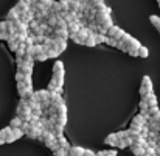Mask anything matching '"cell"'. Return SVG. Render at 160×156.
<instances>
[{
  "instance_id": "cell-1",
  "label": "cell",
  "mask_w": 160,
  "mask_h": 156,
  "mask_svg": "<svg viewBox=\"0 0 160 156\" xmlns=\"http://www.w3.org/2000/svg\"><path fill=\"white\" fill-rule=\"evenodd\" d=\"M17 116L22 120H25V122L31 120V108H30V105L27 103V99H20V103L17 106Z\"/></svg>"
},
{
  "instance_id": "cell-2",
  "label": "cell",
  "mask_w": 160,
  "mask_h": 156,
  "mask_svg": "<svg viewBox=\"0 0 160 156\" xmlns=\"http://www.w3.org/2000/svg\"><path fill=\"white\" fill-rule=\"evenodd\" d=\"M149 92H152V81L148 75H145L142 80V86H140V97H145Z\"/></svg>"
},
{
  "instance_id": "cell-3",
  "label": "cell",
  "mask_w": 160,
  "mask_h": 156,
  "mask_svg": "<svg viewBox=\"0 0 160 156\" xmlns=\"http://www.w3.org/2000/svg\"><path fill=\"white\" fill-rule=\"evenodd\" d=\"M17 91H19L20 99H27L28 94L33 92V86H28V84H25L23 81H17Z\"/></svg>"
},
{
  "instance_id": "cell-4",
  "label": "cell",
  "mask_w": 160,
  "mask_h": 156,
  "mask_svg": "<svg viewBox=\"0 0 160 156\" xmlns=\"http://www.w3.org/2000/svg\"><path fill=\"white\" fill-rule=\"evenodd\" d=\"M52 47H53L54 50H58L59 53H62L67 49V41L65 39H61V38L52 36Z\"/></svg>"
},
{
  "instance_id": "cell-5",
  "label": "cell",
  "mask_w": 160,
  "mask_h": 156,
  "mask_svg": "<svg viewBox=\"0 0 160 156\" xmlns=\"http://www.w3.org/2000/svg\"><path fill=\"white\" fill-rule=\"evenodd\" d=\"M151 116L149 114H138V116H135L134 119H132V123L131 125H134V126H143V125H146V122H148V119H149Z\"/></svg>"
},
{
  "instance_id": "cell-6",
  "label": "cell",
  "mask_w": 160,
  "mask_h": 156,
  "mask_svg": "<svg viewBox=\"0 0 160 156\" xmlns=\"http://www.w3.org/2000/svg\"><path fill=\"white\" fill-rule=\"evenodd\" d=\"M52 35H53L54 38H61V39H65V41H67L70 33H68V30H67V28H58V27H54Z\"/></svg>"
},
{
  "instance_id": "cell-7",
  "label": "cell",
  "mask_w": 160,
  "mask_h": 156,
  "mask_svg": "<svg viewBox=\"0 0 160 156\" xmlns=\"http://www.w3.org/2000/svg\"><path fill=\"white\" fill-rule=\"evenodd\" d=\"M19 19H20L22 22H25V24H30V22L34 19V11L28 9V11H25V13H20Z\"/></svg>"
},
{
  "instance_id": "cell-8",
  "label": "cell",
  "mask_w": 160,
  "mask_h": 156,
  "mask_svg": "<svg viewBox=\"0 0 160 156\" xmlns=\"http://www.w3.org/2000/svg\"><path fill=\"white\" fill-rule=\"evenodd\" d=\"M36 97H38V100L42 103V102H50V91L47 89H42V91H38L36 92Z\"/></svg>"
},
{
  "instance_id": "cell-9",
  "label": "cell",
  "mask_w": 160,
  "mask_h": 156,
  "mask_svg": "<svg viewBox=\"0 0 160 156\" xmlns=\"http://www.w3.org/2000/svg\"><path fill=\"white\" fill-rule=\"evenodd\" d=\"M53 81L58 84V88H62V86H64V70H61V72H54L53 73Z\"/></svg>"
},
{
  "instance_id": "cell-10",
  "label": "cell",
  "mask_w": 160,
  "mask_h": 156,
  "mask_svg": "<svg viewBox=\"0 0 160 156\" xmlns=\"http://www.w3.org/2000/svg\"><path fill=\"white\" fill-rule=\"evenodd\" d=\"M89 33H90V30L87 28V27H81L79 30H78V33H76V36L79 38V41L84 44V41H86V38L89 36Z\"/></svg>"
},
{
  "instance_id": "cell-11",
  "label": "cell",
  "mask_w": 160,
  "mask_h": 156,
  "mask_svg": "<svg viewBox=\"0 0 160 156\" xmlns=\"http://www.w3.org/2000/svg\"><path fill=\"white\" fill-rule=\"evenodd\" d=\"M19 16H20V13H19V9L14 6L12 9H9V13H8V16H6V20L14 22V20H17V19H19Z\"/></svg>"
},
{
  "instance_id": "cell-12",
  "label": "cell",
  "mask_w": 160,
  "mask_h": 156,
  "mask_svg": "<svg viewBox=\"0 0 160 156\" xmlns=\"http://www.w3.org/2000/svg\"><path fill=\"white\" fill-rule=\"evenodd\" d=\"M84 46H87V47H95V46H97V41H95V31H90V33H89V36H87L86 41H84Z\"/></svg>"
},
{
  "instance_id": "cell-13",
  "label": "cell",
  "mask_w": 160,
  "mask_h": 156,
  "mask_svg": "<svg viewBox=\"0 0 160 156\" xmlns=\"http://www.w3.org/2000/svg\"><path fill=\"white\" fill-rule=\"evenodd\" d=\"M104 142H106L107 145L117 147V144H118V137H117V133H112V134H109L106 139H104Z\"/></svg>"
},
{
  "instance_id": "cell-14",
  "label": "cell",
  "mask_w": 160,
  "mask_h": 156,
  "mask_svg": "<svg viewBox=\"0 0 160 156\" xmlns=\"http://www.w3.org/2000/svg\"><path fill=\"white\" fill-rule=\"evenodd\" d=\"M82 153H84V148L82 147L75 145V147H70L68 148V156H82Z\"/></svg>"
},
{
  "instance_id": "cell-15",
  "label": "cell",
  "mask_w": 160,
  "mask_h": 156,
  "mask_svg": "<svg viewBox=\"0 0 160 156\" xmlns=\"http://www.w3.org/2000/svg\"><path fill=\"white\" fill-rule=\"evenodd\" d=\"M146 103L149 105V106H152V105H157V97L154 95V92H149V94H146L145 97H142Z\"/></svg>"
},
{
  "instance_id": "cell-16",
  "label": "cell",
  "mask_w": 160,
  "mask_h": 156,
  "mask_svg": "<svg viewBox=\"0 0 160 156\" xmlns=\"http://www.w3.org/2000/svg\"><path fill=\"white\" fill-rule=\"evenodd\" d=\"M145 148L146 147H143V145H131V152L135 156H143L145 155Z\"/></svg>"
},
{
  "instance_id": "cell-17",
  "label": "cell",
  "mask_w": 160,
  "mask_h": 156,
  "mask_svg": "<svg viewBox=\"0 0 160 156\" xmlns=\"http://www.w3.org/2000/svg\"><path fill=\"white\" fill-rule=\"evenodd\" d=\"M52 133H53L56 137L62 136V133H64V126L59 125V123H53V126H52Z\"/></svg>"
},
{
  "instance_id": "cell-18",
  "label": "cell",
  "mask_w": 160,
  "mask_h": 156,
  "mask_svg": "<svg viewBox=\"0 0 160 156\" xmlns=\"http://www.w3.org/2000/svg\"><path fill=\"white\" fill-rule=\"evenodd\" d=\"M56 139H58V144H59V147H61V148H65V150L68 152V148L72 147V145L68 144V141H67L64 136H59V137H56Z\"/></svg>"
},
{
  "instance_id": "cell-19",
  "label": "cell",
  "mask_w": 160,
  "mask_h": 156,
  "mask_svg": "<svg viewBox=\"0 0 160 156\" xmlns=\"http://www.w3.org/2000/svg\"><path fill=\"white\" fill-rule=\"evenodd\" d=\"M16 8L19 9V13H25V11L30 9V3H27L25 0H20V2L16 5Z\"/></svg>"
},
{
  "instance_id": "cell-20",
  "label": "cell",
  "mask_w": 160,
  "mask_h": 156,
  "mask_svg": "<svg viewBox=\"0 0 160 156\" xmlns=\"http://www.w3.org/2000/svg\"><path fill=\"white\" fill-rule=\"evenodd\" d=\"M25 50H27V46H25V42H20V44H19V47H17V49H16V56H17V58H22V56H23V55H25Z\"/></svg>"
},
{
  "instance_id": "cell-21",
  "label": "cell",
  "mask_w": 160,
  "mask_h": 156,
  "mask_svg": "<svg viewBox=\"0 0 160 156\" xmlns=\"http://www.w3.org/2000/svg\"><path fill=\"white\" fill-rule=\"evenodd\" d=\"M50 13H53V14H59V11H61V2H52V5H50Z\"/></svg>"
},
{
  "instance_id": "cell-22",
  "label": "cell",
  "mask_w": 160,
  "mask_h": 156,
  "mask_svg": "<svg viewBox=\"0 0 160 156\" xmlns=\"http://www.w3.org/2000/svg\"><path fill=\"white\" fill-rule=\"evenodd\" d=\"M20 125H22V119L17 116V117H14L11 122H9V126L11 128H20Z\"/></svg>"
},
{
  "instance_id": "cell-23",
  "label": "cell",
  "mask_w": 160,
  "mask_h": 156,
  "mask_svg": "<svg viewBox=\"0 0 160 156\" xmlns=\"http://www.w3.org/2000/svg\"><path fill=\"white\" fill-rule=\"evenodd\" d=\"M138 108H140V114H148V108H149V105L146 103L143 99H142V102H140V105H138Z\"/></svg>"
},
{
  "instance_id": "cell-24",
  "label": "cell",
  "mask_w": 160,
  "mask_h": 156,
  "mask_svg": "<svg viewBox=\"0 0 160 156\" xmlns=\"http://www.w3.org/2000/svg\"><path fill=\"white\" fill-rule=\"evenodd\" d=\"M118 30H120V27H117V25H110V27L107 28V35L106 36H112V38H113V36L117 35V31H118Z\"/></svg>"
},
{
  "instance_id": "cell-25",
  "label": "cell",
  "mask_w": 160,
  "mask_h": 156,
  "mask_svg": "<svg viewBox=\"0 0 160 156\" xmlns=\"http://www.w3.org/2000/svg\"><path fill=\"white\" fill-rule=\"evenodd\" d=\"M138 56H142V58H148V56H149V50H148L145 46H140V47H138Z\"/></svg>"
},
{
  "instance_id": "cell-26",
  "label": "cell",
  "mask_w": 160,
  "mask_h": 156,
  "mask_svg": "<svg viewBox=\"0 0 160 156\" xmlns=\"http://www.w3.org/2000/svg\"><path fill=\"white\" fill-rule=\"evenodd\" d=\"M45 53H47V56H48V58H58V56H59V52H58V50H54L53 47H48V49L45 50Z\"/></svg>"
},
{
  "instance_id": "cell-27",
  "label": "cell",
  "mask_w": 160,
  "mask_h": 156,
  "mask_svg": "<svg viewBox=\"0 0 160 156\" xmlns=\"http://www.w3.org/2000/svg\"><path fill=\"white\" fill-rule=\"evenodd\" d=\"M95 41H97V44H104V42H106V35H103V33H95Z\"/></svg>"
},
{
  "instance_id": "cell-28",
  "label": "cell",
  "mask_w": 160,
  "mask_h": 156,
  "mask_svg": "<svg viewBox=\"0 0 160 156\" xmlns=\"http://www.w3.org/2000/svg\"><path fill=\"white\" fill-rule=\"evenodd\" d=\"M23 134H25V133L22 131V128H12V136H14V139H16V141H17V139H20Z\"/></svg>"
},
{
  "instance_id": "cell-29",
  "label": "cell",
  "mask_w": 160,
  "mask_h": 156,
  "mask_svg": "<svg viewBox=\"0 0 160 156\" xmlns=\"http://www.w3.org/2000/svg\"><path fill=\"white\" fill-rule=\"evenodd\" d=\"M149 20H151V24H152L157 30H160V17L159 16H151V17H149Z\"/></svg>"
},
{
  "instance_id": "cell-30",
  "label": "cell",
  "mask_w": 160,
  "mask_h": 156,
  "mask_svg": "<svg viewBox=\"0 0 160 156\" xmlns=\"http://www.w3.org/2000/svg\"><path fill=\"white\" fill-rule=\"evenodd\" d=\"M56 27H58V28H67V22H65V19H64V17H61V16H58Z\"/></svg>"
},
{
  "instance_id": "cell-31",
  "label": "cell",
  "mask_w": 160,
  "mask_h": 156,
  "mask_svg": "<svg viewBox=\"0 0 160 156\" xmlns=\"http://www.w3.org/2000/svg\"><path fill=\"white\" fill-rule=\"evenodd\" d=\"M107 46H110V47H117V44H118V41L115 39V38H112V36H106V42Z\"/></svg>"
},
{
  "instance_id": "cell-32",
  "label": "cell",
  "mask_w": 160,
  "mask_h": 156,
  "mask_svg": "<svg viewBox=\"0 0 160 156\" xmlns=\"http://www.w3.org/2000/svg\"><path fill=\"white\" fill-rule=\"evenodd\" d=\"M143 156H157V152L154 147H146L145 148V155Z\"/></svg>"
},
{
  "instance_id": "cell-33",
  "label": "cell",
  "mask_w": 160,
  "mask_h": 156,
  "mask_svg": "<svg viewBox=\"0 0 160 156\" xmlns=\"http://www.w3.org/2000/svg\"><path fill=\"white\" fill-rule=\"evenodd\" d=\"M61 70H64V62L62 61H56L53 66V73L54 72H61Z\"/></svg>"
},
{
  "instance_id": "cell-34",
  "label": "cell",
  "mask_w": 160,
  "mask_h": 156,
  "mask_svg": "<svg viewBox=\"0 0 160 156\" xmlns=\"http://www.w3.org/2000/svg\"><path fill=\"white\" fill-rule=\"evenodd\" d=\"M87 28H89L90 31H95V33H97V30H98V24H97L95 20H90V22L87 24Z\"/></svg>"
},
{
  "instance_id": "cell-35",
  "label": "cell",
  "mask_w": 160,
  "mask_h": 156,
  "mask_svg": "<svg viewBox=\"0 0 160 156\" xmlns=\"http://www.w3.org/2000/svg\"><path fill=\"white\" fill-rule=\"evenodd\" d=\"M53 153H54V156H65V155H68V152H67L65 148H61V147H59V148H56Z\"/></svg>"
},
{
  "instance_id": "cell-36",
  "label": "cell",
  "mask_w": 160,
  "mask_h": 156,
  "mask_svg": "<svg viewBox=\"0 0 160 156\" xmlns=\"http://www.w3.org/2000/svg\"><path fill=\"white\" fill-rule=\"evenodd\" d=\"M157 111H159V106H157V105H152V106L148 108V114H149V116H154Z\"/></svg>"
},
{
  "instance_id": "cell-37",
  "label": "cell",
  "mask_w": 160,
  "mask_h": 156,
  "mask_svg": "<svg viewBox=\"0 0 160 156\" xmlns=\"http://www.w3.org/2000/svg\"><path fill=\"white\" fill-rule=\"evenodd\" d=\"M45 59H48V56H47V53H45V52L34 56V61H45Z\"/></svg>"
},
{
  "instance_id": "cell-38",
  "label": "cell",
  "mask_w": 160,
  "mask_h": 156,
  "mask_svg": "<svg viewBox=\"0 0 160 156\" xmlns=\"http://www.w3.org/2000/svg\"><path fill=\"white\" fill-rule=\"evenodd\" d=\"M123 35H124V31H123V30H121V28H120V30H118V31H117V35H115V36H113V38H115V39H117V41H120V39H121V36H123Z\"/></svg>"
},
{
  "instance_id": "cell-39",
  "label": "cell",
  "mask_w": 160,
  "mask_h": 156,
  "mask_svg": "<svg viewBox=\"0 0 160 156\" xmlns=\"http://www.w3.org/2000/svg\"><path fill=\"white\" fill-rule=\"evenodd\" d=\"M126 136H128V131H118V133H117V137H118V139H124Z\"/></svg>"
},
{
  "instance_id": "cell-40",
  "label": "cell",
  "mask_w": 160,
  "mask_h": 156,
  "mask_svg": "<svg viewBox=\"0 0 160 156\" xmlns=\"http://www.w3.org/2000/svg\"><path fill=\"white\" fill-rule=\"evenodd\" d=\"M56 89H58V84L52 80V81H50V84H48V91H56Z\"/></svg>"
},
{
  "instance_id": "cell-41",
  "label": "cell",
  "mask_w": 160,
  "mask_h": 156,
  "mask_svg": "<svg viewBox=\"0 0 160 156\" xmlns=\"http://www.w3.org/2000/svg\"><path fill=\"white\" fill-rule=\"evenodd\" d=\"M23 77H25V75H23L20 70H17V73H16V80H17V81H22V80H23Z\"/></svg>"
},
{
  "instance_id": "cell-42",
  "label": "cell",
  "mask_w": 160,
  "mask_h": 156,
  "mask_svg": "<svg viewBox=\"0 0 160 156\" xmlns=\"http://www.w3.org/2000/svg\"><path fill=\"white\" fill-rule=\"evenodd\" d=\"M82 156H95V152H92V150H87V148H84V153Z\"/></svg>"
},
{
  "instance_id": "cell-43",
  "label": "cell",
  "mask_w": 160,
  "mask_h": 156,
  "mask_svg": "<svg viewBox=\"0 0 160 156\" xmlns=\"http://www.w3.org/2000/svg\"><path fill=\"white\" fill-rule=\"evenodd\" d=\"M38 2H41L42 5H45L47 8H50V5H52V2H53V0H38Z\"/></svg>"
},
{
  "instance_id": "cell-44",
  "label": "cell",
  "mask_w": 160,
  "mask_h": 156,
  "mask_svg": "<svg viewBox=\"0 0 160 156\" xmlns=\"http://www.w3.org/2000/svg\"><path fill=\"white\" fill-rule=\"evenodd\" d=\"M104 156H117V152L115 150H107V152H104Z\"/></svg>"
},
{
  "instance_id": "cell-45",
  "label": "cell",
  "mask_w": 160,
  "mask_h": 156,
  "mask_svg": "<svg viewBox=\"0 0 160 156\" xmlns=\"http://www.w3.org/2000/svg\"><path fill=\"white\" fill-rule=\"evenodd\" d=\"M151 117H152L154 120H157V122H159V123H160V109H159V111H157V112H156V114H154V116H151Z\"/></svg>"
},
{
  "instance_id": "cell-46",
  "label": "cell",
  "mask_w": 160,
  "mask_h": 156,
  "mask_svg": "<svg viewBox=\"0 0 160 156\" xmlns=\"http://www.w3.org/2000/svg\"><path fill=\"white\" fill-rule=\"evenodd\" d=\"M2 144H5V139H3V137H0V145H2Z\"/></svg>"
},
{
  "instance_id": "cell-47",
  "label": "cell",
  "mask_w": 160,
  "mask_h": 156,
  "mask_svg": "<svg viewBox=\"0 0 160 156\" xmlns=\"http://www.w3.org/2000/svg\"><path fill=\"white\" fill-rule=\"evenodd\" d=\"M157 156H160V152H159V153H157Z\"/></svg>"
},
{
  "instance_id": "cell-48",
  "label": "cell",
  "mask_w": 160,
  "mask_h": 156,
  "mask_svg": "<svg viewBox=\"0 0 160 156\" xmlns=\"http://www.w3.org/2000/svg\"><path fill=\"white\" fill-rule=\"evenodd\" d=\"M159 8H160V0H159Z\"/></svg>"
},
{
  "instance_id": "cell-49",
  "label": "cell",
  "mask_w": 160,
  "mask_h": 156,
  "mask_svg": "<svg viewBox=\"0 0 160 156\" xmlns=\"http://www.w3.org/2000/svg\"><path fill=\"white\" fill-rule=\"evenodd\" d=\"M159 31H160V30H159Z\"/></svg>"
}]
</instances>
